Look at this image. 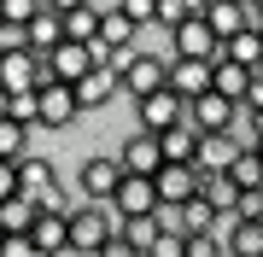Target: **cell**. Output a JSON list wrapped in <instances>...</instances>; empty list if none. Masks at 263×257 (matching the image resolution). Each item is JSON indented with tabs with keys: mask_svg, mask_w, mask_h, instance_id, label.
Listing matches in <instances>:
<instances>
[{
	"mask_svg": "<svg viewBox=\"0 0 263 257\" xmlns=\"http://www.w3.org/2000/svg\"><path fill=\"white\" fill-rule=\"evenodd\" d=\"M146 257H187V240H170V234H158V246H152Z\"/></svg>",
	"mask_w": 263,
	"mask_h": 257,
	"instance_id": "33",
	"label": "cell"
},
{
	"mask_svg": "<svg viewBox=\"0 0 263 257\" xmlns=\"http://www.w3.org/2000/svg\"><path fill=\"white\" fill-rule=\"evenodd\" d=\"M246 88H252V70H240L234 58H216V65H211V94L246 105Z\"/></svg>",
	"mask_w": 263,
	"mask_h": 257,
	"instance_id": "19",
	"label": "cell"
},
{
	"mask_svg": "<svg viewBox=\"0 0 263 257\" xmlns=\"http://www.w3.org/2000/svg\"><path fill=\"white\" fill-rule=\"evenodd\" d=\"M100 257H141V251H135V246H129V240H123V228H117L111 240H105V251H100Z\"/></svg>",
	"mask_w": 263,
	"mask_h": 257,
	"instance_id": "35",
	"label": "cell"
},
{
	"mask_svg": "<svg viewBox=\"0 0 263 257\" xmlns=\"http://www.w3.org/2000/svg\"><path fill=\"white\" fill-rule=\"evenodd\" d=\"M181 210H187V240H193V234H216V228H222V216H216L205 199H193V205H181Z\"/></svg>",
	"mask_w": 263,
	"mask_h": 257,
	"instance_id": "28",
	"label": "cell"
},
{
	"mask_svg": "<svg viewBox=\"0 0 263 257\" xmlns=\"http://www.w3.org/2000/svg\"><path fill=\"white\" fill-rule=\"evenodd\" d=\"M257 164H263V141H257Z\"/></svg>",
	"mask_w": 263,
	"mask_h": 257,
	"instance_id": "38",
	"label": "cell"
},
{
	"mask_svg": "<svg viewBox=\"0 0 263 257\" xmlns=\"http://www.w3.org/2000/svg\"><path fill=\"white\" fill-rule=\"evenodd\" d=\"M111 70L123 76V94L129 100H152V94H164L170 88V58L164 53H123V58H111Z\"/></svg>",
	"mask_w": 263,
	"mask_h": 257,
	"instance_id": "1",
	"label": "cell"
},
{
	"mask_svg": "<svg viewBox=\"0 0 263 257\" xmlns=\"http://www.w3.org/2000/svg\"><path fill=\"white\" fill-rule=\"evenodd\" d=\"M222 246L228 257H263V222H222Z\"/></svg>",
	"mask_w": 263,
	"mask_h": 257,
	"instance_id": "20",
	"label": "cell"
},
{
	"mask_svg": "<svg viewBox=\"0 0 263 257\" xmlns=\"http://www.w3.org/2000/svg\"><path fill=\"white\" fill-rule=\"evenodd\" d=\"M158 146H164V164H199V129H193V123L164 129Z\"/></svg>",
	"mask_w": 263,
	"mask_h": 257,
	"instance_id": "21",
	"label": "cell"
},
{
	"mask_svg": "<svg viewBox=\"0 0 263 257\" xmlns=\"http://www.w3.org/2000/svg\"><path fill=\"white\" fill-rule=\"evenodd\" d=\"M100 24H105L100 0H65V41L94 47V41H100Z\"/></svg>",
	"mask_w": 263,
	"mask_h": 257,
	"instance_id": "12",
	"label": "cell"
},
{
	"mask_svg": "<svg viewBox=\"0 0 263 257\" xmlns=\"http://www.w3.org/2000/svg\"><path fill=\"white\" fill-rule=\"evenodd\" d=\"M187 257H228V246H222V234H193Z\"/></svg>",
	"mask_w": 263,
	"mask_h": 257,
	"instance_id": "31",
	"label": "cell"
},
{
	"mask_svg": "<svg viewBox=\"0 0 263 257\" xmlns=\"http://www.w3.org/2000/svg\"><path fill=\"white\" fill-rule=\"evenodd\" d=\"M234 222H263V193H246L240 210H234Z\"/></svg>",
	"mask_w": 263,
	"mask_h": 257,
	"instance_id": "32",
	"label": "cell"
},
{
	"mask_svg": "<svg viewBox=\"0 0 263 257\" xmlns=\"http://www.w3.org/2000/svg\"><path fill=\"white\" fill-rule=\"evenodd\" d=\"M222 58H234L240 70H252V76H257V70H263V35H257V29H246V35H234V41L222 47Z\"/></svg>",
	"mask_w": 263,
	"mask_h": 257,
	"instance_id": "23",
	"label": "cell"
},
{
	"mask_svg": "<svg viewBox=\"0 0 263 257\" xmlns=\"http://www.w3.org/2000/svg\"><path fill=\"white\" fill-rule=\"evenodd\" d=\"M117 94H123V76H117L111 65H94L82 82H76V105H82V111H105Z\"/></svg>",
	"mask_w": 263,
	"mask_h": 257,
	"instance_id": "11",
	"label": "cell"
},
{
	"mask_svg": "<svg viewBox=\"0 0 263 257\" xmlns=\"http://www.w3.org/2000/svg\"><path fill=\"white\" fill-rule=\"evenodd\" d=\"M29 246H35L41 257H65L70 251V216L65 210H41L35 228H29Z\"/></svg>",
	"mask_w": 263,
	"mask_h": 257,
	"instance_id": "13",
	"label": "cell"
},
{
	"mask_svg": "<svg viewBox=\"0 0 263 257\" xmlns=\"http://www.w3.org/2000/svg\"><path fill=\"white\" fill-rule=\"evenodd\" d=\"M123 228L111 205H76L70 210V257H100L105 240Z\"/></svg>",
	"mask_w": 263,
	"mask_h": 257,
	"instance_id": "2",
	"label": "cell"
},
{
	"mask_svg": "<svg viewBox=\"0 0 263 257\" xmlns=\"http://www.w3.org/2000/svg\"><path fill=\"white\" fill-rule=\"evenodd\" d=\"M35 216H41V210L18 193V199H6V205H0V234H6V240H18V234L35 228Z\"/></svg>",
	"mask_w": 263,
	"mask_h": 257,
	"instance_id": "22",
	"label": "cell"
},
{
	"mask_svg": "<svg viewBox=\"0 0 263 257\" xmlns=\"http://www.w3.org/2000/svg\"><path fill=\"white\" fill-rule=\"evenodd\" d=\"M170 58H199V65H216V58H222V41H216V29L205 24V0H199V12L176 29V35H170Z\"/></svg>",
	"mask_w": 263,
	"mask_h": 257,
	"instance_id": "4",
	"label": "cell"
},
{
	"mask_svg": "<svg viewBox=\"0 0 263 257\" xmlns=\"http://www.w3.org/2000/svg\"><path fill=\"white\" fill-rule=\"evenodd\" d=\"M152 222H158V234H170V240H187V210L181 205H158Z\"/></svg>",
	"mask_w": 263,
	"mask_h": 257,
	"instance_id": "30",
	"label": "cell"
},
{
	"mask_svg": "<svg viewBox=\"0 0 263 257\" xmlns=\"http://www.w3.org/2000/svg\"><path fill=\"white\" fill-rule=\"evenodd\" d=\"M117 187H123V164H117V152L82 158V170H76V193H82V205H111Z\"/></svg>",
	"mask_w": 263,
	"mask_h": 257,
	"instance_id": "3",
	"label": "cell"
},
{
	"mask_svg": "<svg viewBox=\"0 0 263 257\" xmlns=\"http://www.w3.org/2000/svg\"><path fill=\"white\" fill-rule=\"evenodd\" d=\"M234 111H240L234 100H222V94H205V100H193V105H187V123H193L199 134H228Z\"/></svg>",
	"mask_w": 263,
	"mask_h": 257,
	"instance_id": "16",
	"label": "cell"
},
{
	"mask_svg": "<svg viewBox=\"0 0 263 257\" xmlns=\"http://www.w3.org/2000/svg\"><path fill=\"white\" fill-rule=\"evenodd\" d=\"M228 175H234V187H240V193H263V164H257V152H240Z\"/></svg>",
	"mask_w": 263,
	"mask_h": 257,
	"instance_id": "26",
	"label": "cell"
},
{
	"mask_svg": "<svg viewBox=\"0 0 263 257\" xmlns=\"http://www.w3.org/2000/svg\"><path fill=\"white\" fill-rule=\"evenodd\" d=\"M176 123H187V100H176L170 88L152 94V100H135V129H141V134H164Z\"/></svg>",
	"mask_w": 263,
	"mask_h": 257,
	"instance_id": "6",
	"label": "cell"
},
{
	"mask_svg": "<svg viewBox=\"0 0 263 257\" xmlns=\"http://www.w3.org/2000/svg\"><path fill=\"white\" fill-rule=\"evenodd\" d=\"M205 24L216 29V41H234L246 29H257V0H205Z\"/></svg>",
	"mask_w": 263,
	"mask_h": 257,
	"instance_id": "5",
	"label": "cell"
},
{
	"mask_svg": "<svg viewBox=\"0 0 263 257\" xmlns=\"http://www.w3.org/2000/svg\"><path fill=\"white\" fill-rule=\"evenodd\" d=\"M117 164H123V175H158L164 170V146H158V134H123V146H117Z\"/></svg>",
	"mask_w": 263,
	"mask_h": 257,
	"instance_id": "7",
	"label": "cell"
},
{
	"mask_svg": "<svg viewBox=\"0 0 263 257\" xmlns=\"http://www.w3.org/2000/svg\"><path fill=\"white\" fill-rule=\"evenodd\" d=\"M29 134H35V129L0 117V164H24V158H29Z\"/></svg>",
	"mask_w": 263,
	"mask_h": 257,
	"instance_id": "24",
	"label": "cell"
},
{
	"mask_svg": "<svg viewBox=\"0 0 263 257\" xmlns=\"http://www.w3.org/2000/svg\"><path fill=\"white\" fill-rule=\"evenodd\" d=\"M246 111H263V70L252 76V88H246Z\"/></svg>",
	"mask_w": 263,
	"mask_h": 257,
	"instance_id": "37",
	"label": "cell"
},
{
	"mask_svg": "<svg viewBox=\"0 0 263 257\" xmlns=\"http://www.w3.org/2000/svg\"><path fill=\"white\" fill-rule=\"evenodd\" d=\"M0 251H6V234H0Z\"/></svg>",
	"mask_w": 263,
	"mask_h": 257,
	"instance_id": "39",
	"label": "cell"
},
{
	"mask_svg": "<svg viewBox=\"0 0 263 257\" xmlns=\"http://www.w3.org/2000/svg\"><path fill=\"white\" fill-rule=\"evenodd\" d=\"M0 117H12V123H24V129H41V88L6 94V111H0Z\"/></svg>",
	"mask_w": 263,
	"mask_h": 257,
	"instance_id": "25",
	"label": "cell"
},
{
	"mask_svg": "<svg viewBox=\"0 0 263 257\" xmlns=\"http://www.w3.org/2000/svg\"><path fill=\"white\" fill-rule=\"evenodd\" d=\"M76 117H82L76 88H65V82H47V88H41V129H70Z\"/></svg>",
	"mask_w": 263,
	"mask_h": 257,
	"instance_id": "15",
	"label": "cell"
},
{
	"mask_svg": "<svg viewBox=\"0 0 263 257\" xmlns=\"http://www.w3.org/2000/svg\"><path fill=\"white\" fill-rule=\"evenodd\" d=\"M18 199V164H0V205Z\"/></svg>",
	"mask_w": 263,
	"mask_h": 257,
	"instance_id": "34",
	"label": "cell"
},
{
	"mask_svg": "<svg viewBox=\"0 0 263 257\" xmlns=\"http://www.w3.org/2000/svg\"><path fill=\"white\" fill-rule=\"evenodd\" d=\"M41 12V0H0V29H29Z\"/></svg>",
	"mask_w": 263,
	"mask_h": 257,
	"instance_id": "27",
	"label": "cell"
},
{
	"mask_svg": "<svg viewBox=\"0 0 263 257\" xmlns=\"http://www.w3.org/2000/svg\"><path fill=\"white\" fill-rule=\"evenodd\" d=\"M199 199H205L222 222H234V210H240V199H246V193L234 187V175H199Z\"/></svg>",
	"mask_w": 263,
	"mask_h": 257,
	"instance_id": "18",
	"label": "cell"
},
{
	"mask_svg": "<svg viewBox=\"0 0 263 257\" xmlns=\"http://www.w3.org/2000/svg\"><path fill=\"white\" fill-rule=\"evenodd\" d=\"M234 158H240L234 134H199V164H193V170H199V175H228Z\"/></svg>",
	"mask_w": 263,
	"mask_h": 257,
	"instance_id": "17",
	"label": "cell"
},
{
	"mask_svg": "<svg viewBox=\"0 0 263 257\" xmlns=\"http://www.w3.org/2000/svg\"><path fill=\"white\" fill-rule=\"evenodd\" d=\"M170 94L176 100H205L211 94V65H199V58H170Z\"/></svg>",
	"mask_w": 263,
	"mask_h": 257,
	"instance_id": "14",
	"label": "cell"
},
{
	"mask_svg": "<svg viewBox=\"0 0 263 257\" xmlns=\"http://www.w3.org/2000/svg\"><path fill=\"white\" fill-rule=\"evenodd\" d=\"M111 210H117V222H146V216H158V187H152L146 175H123Z\"/></svg>",
	"mask_w": 263,
	"mask_h": 257,
	"instance_id": "8",
	"label": "cell"
},
{
	"mask_svg": "<svg viewBox=\"0 0 263 257\" xmlns=\"http://www.w3.org/2000/svg\"><path fill=\"white\" fill-rule=\"evenodd\" d=\"M123 240H129V246L146 257L152 246H158V222H152V216H146V222H123Z\"/></svg>",
	"mask_w": 263,
	"mask_h": 257,
	"instance_id": "29",
	"label": "cell"
},
{
	"mask_svg": "<svg viewBox=\"0 0 263 257\" xmlns=\"http://www.w3.org/2000/svg\"><path fill=\"white\" fill-rule=\"evenodd\" d=\"M0 257H41V251L29 246V234H18V240H6V251H0Z\"/></svg>",
	"mask_w": 263,
	"mask_h": 257,
	"instance_id": "36",
	"label": "cell"
},
{
	"mask_svg": "<svg viewBox=\"0 0 263 257\" xmlns=\"http://www.w3.org/2000/svg\"><path fill=\"white\" fill-rule=\"evenodd\" d=\"M152 187H158V205H193L199 199V170L193 164H164L152 175Z\"/></svg>",
	"mask_w": 263,
	"mask_h": 257,
	"instance_id": "10",
	"label": "cell"
},
{
	"mask_svg": "<svg viewBox=\"0 0 263 257\" xmlns=\"http://www.w3.org/2000/svg\"><path fill=\"white\" fill-rule=\"evenodd\" d=\"M59 41H65V0H59V6H53V0H41L35 24L24 29V47L35 53V58H47V53L59 47Z\"/></svg>",
	"mask_w": 263,
	"mask_h": 257,
	"instance_id": "9",
	"label": "cell"
}]
</instances>
